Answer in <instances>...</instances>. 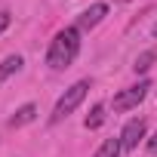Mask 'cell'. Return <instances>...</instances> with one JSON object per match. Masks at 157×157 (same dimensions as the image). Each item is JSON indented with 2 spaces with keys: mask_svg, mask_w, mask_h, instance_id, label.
<instances>
[{
  "mask_svg": "<svg viewBox=\"0 0 157 157\" xmlns=\"http://www.w3.org/2000/svg\"><path fill=\"white\" fill-rule=\"evenodd\" d=\"M77 52H80V31L77 25H68L62 31H56V37L49 40V49H46V65L52 71H65L74 65Z\"/></svg>",
  "mask_w": 157,
  "mask_h": 157,
  "instance_id": "6da1fadb",
  "label": "cell"
},
{
  "mask_svg": "<svg viewBox=\"0 0 157 157\" xmlns=\"http://www.w3.org/2000/svg\"><path fill=\"white\" fill-rule=\"evenodd\" d=\"M105 16H108V3H93V6H86L80 16H77V31H90V28H96Z\"/></svg>",
  "mask_w": 157,
  "mask_h": 157,
  "instance_id": "5b68a950",
  "label": "cell"
},
{
  "mask_svg": "<svg viewBox=\"0 0 157 157\" xmlns=\"http://www.w3.org/2000/svg\"><path fill=\"white\" fill-rule=\"evenodd\" d=\"M86 93H90V80H77V83H71V86L59 96V102H56V108H52V114H49V123H62L77 105L86 99Z\"/></svg>",
  "mask_w": 157,
  "mask_h": 157,
  "instance_id": "7a4b0ae2",
  "label": "cell"
},
{
  "mask_svg": "<svg viewBox=\"0 0 157 157\" xmlns=\"http://www.w3.org/2000/svg\"><path fill=\"white\" fill-rule=\"evenodd\" d=\"M10 28V13H3V10H0V34H3Z\"/></svg>",
  "mask_w": 157,
  "mask_h": 157,
  "instance_id": "7c38bea8",
  "label": "cell"
},
{
  "mask_svg": "<svg viewBox=\"0 0 157 157\" xmlns=\"http://www.w3.org/2000/svg\"><path fill=\"white\" fill-rule=\"evenodd\" d=\"M102 123H105V105H93L90 114H86V120H83V126L86 129H99Z\"/></svg>",
  "mask_w": 157,
  "mask_h": 157,
  "instance_id": "9c48e42d",
  "label": "cell"
},
{
  "mask_svg": "<svg viewBox=\"0 0 157 157\" xmlns=\"http://www.w3.org/2000/svg\"><path fill=\"white\" fill-rule=\"evenodd\" d=\"M22 65H25L22 56H6L3 62H0V80H6V77H13L16 71H22Z\"/></svg>",
  "mask_w": 157,
  "mask_h": 157,
  "instance_id": "ba28073f",
  "label": "cell"
},
{
  "mask_svg": "<svg viewBox=\"0 0 157 157\" xmlns=\"http://www.w3.org/2000/svg\"><path fill=\"white\" fill-rule=\"evenodd\" d=\"M145 148H148V154H157V132H154V136L145 142Z\"/></svg>",
  "mask_w": 157,
  "mask_h": 157,
  "instance_id": "8fae6325",
  "label": "cell"
},
{
  "mask_svg": "<svg viewBox=\"0 0 157 157\" xmlns=\"http://www.w3.org/2000/svg\"><path fill=\"white\" fill-rule=\"evenodd\" d=\"M154 37H157V25H154Z\"/></svg>",
  "mask_w": 157,
  "mask_h": 157,
  "instance_id": "5bb4252c",
  "label": "cell"
},
{
  "mask_svg": "<svg viewBox=\"0 0 157 157\" xmlns=\"http://www.w3.org/2000/svg\"><path fill=\"white\" fill-rule=\"evenodd\" d=\"M148 93H151V80H139L136 86L120 90V93L111 99V108H114V111H129V108H136V105H139Z\"/></svg>",
  "mask_w": 157,
  "mask_h": 157,
  "instance_id": "3957f363",
  "label": "cell"
},
{
  "mask_svg": "<svg viewBox=\"0 0 157 157\" xmlns=\"http://www.w3.org/2000/svg\"><path fill=\"white\" fill-rule=\"evenodd\" d=\"M145 132H148V123H145V117H132V120L123 126V132H120L123 151H136V148H139V142L145 139Z\"/></svg>",
  "mask_w": 157,
  "mask_h": 157,
  "instance_id": "277c9868",
  "label": "cell"
},
{
  "mask_svg": "<svg viewBox=\"0 0 157 157\" xmlns=\"http://www.w3.org/2000/svg\"><path fill=\"white\" fill-rule=\"evenodd\" d=\"M37 117V105H22V108H16V114L10 117V126H25V123H31Z\"/></svg>",
  "mask_w": 157,
  "mask_h": 157,
  "instance_id": "8992f818",
  "label": "cell"
},
{
  "mask_svg": "<svg viewBox=\"0 0 157 157\" xmlns=\"http://www.w3.org/2000/svg\"><path fill=\"white\" fill-rule=\"evenodd\" d=\"M120 154H123L120 136H117V139H105V142L99 145V151H96V157H120Z\"/></svg>",
  "mask_w": 157,
  "mask_h": 157,
  "instance_id": "52a82bcc",
  "label": "cell"
},
{
  "mask_svg": "<svg viewBox=\"0 0 157 157\" xmlns=\"http://www.w3.org/2000/svg\"><path fill=\"white\" fill-rule=\"evenodd\" d=\"M154 59H157V52H154V49H148V52H142V56L136 59V65H132V71H136V74H145V71L151 68V62H154Z\"/></svg>",
  "mask_w": 157,
  "mask_h": 157,
  "instance_id": "30bf717a",
  "label": "cell"
},
{
  "mask_svg": "<svg viewBox=\"0 0 157 157\" xmlns=\"http://www.w3.org/2000/svg\"><path fill=\"white\" fill-rule=\"evenodd\" d=\"M117 3H129V0H117Z\"/></svg>",
  "mask_w": 157,
  "mask_h": 157,
  "instance_id": "4fadbf2b",
  "label": "cell"
}]
</instances>
